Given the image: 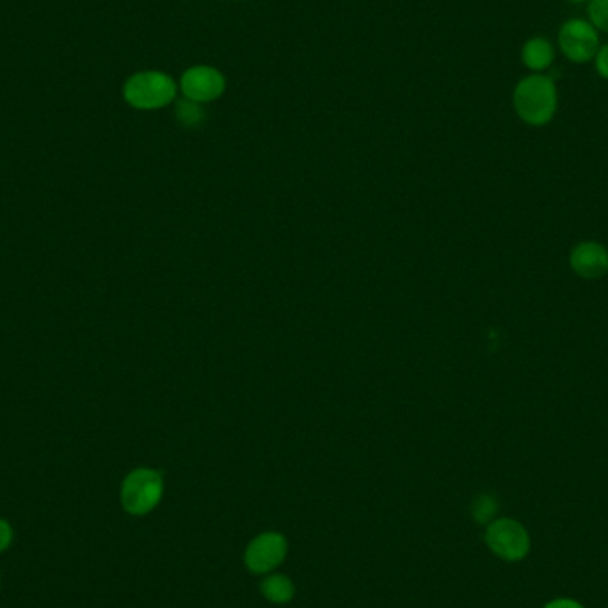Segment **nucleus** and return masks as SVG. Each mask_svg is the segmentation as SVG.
<instances>
[{"instance_id": "a211bd4d", "label": "nucleus", "mask_w": 608, "mask_h": 608, "mask_svg": "<svg viewBox=\"0 0 608 608\" xmlns=\"http://www.w3.org/2000/svg\"><path fill=\"white\" fill-rule=\"evenodd\" d=\"M0 582H2V575H0Z\"/></svg>"}, {"instance_id": "1a4fd4ad", "label": "nucleus", "mask_w": 608, "mask_h": 608, "mask_svg": "<svg viewBox=\"0 0 608 608\" xmlns=\"http://www.w3.org/2000/svg\"><path fill=\"white\" fill-rule=\"evenodd\" d=\"M553 57H555V52H553L552 43L541 36L530 38L521 50V61L528 70H534V72H543L546 68H550Z\"/></svg>"}, {"instance_id": "423d86ee", "label": "nucleus", "mask_w": 608, "mask_h": 608, "mask_svg": "<svg viewBox=\"0 0 608 608\" xmlns=\"http://www.w3.org/2000/svg\"><path fill=\"white\" fill-rule=\"evenodd\" d=\"M559 45L573 63H587L600 50V38L594 25L573 18L560 27Z\"/></svg>"}, {"instance_id": "0eeeda50", "label": "nucleus", "mask_w": 608, "mask_h": 608, "mask_svg": "<svg viewBox=\"0 0 608 608\" xmlns=\"http://www.w3.org/2000/svg\"><path fill=\"white\" fill-rule=\"evenodd\" d=\"M287 555V539L278 532H265L255 537L244 553V562L251 573L264 575L278 568Z\"/></svg>"}, {"instance_id": "9d476101", "label": "nucleus", "mask_w": 608, "mask_h": 608, "mask_svg": "<svg viewBox=\"0 0 608 608\" xmlns=\"http://www.w3.org/2000/svg\"><path fill=\"white\" fill-rule=\"evenodd\" d=\"M260 591L267 600L278 603V605L288 603L294 598V584L285 575L267 576L260 585Z\"/></svg>"}, {"instance_id": "9b49d317", "label": "nucleus", "mask_w": 608, "mask_h": 608, "mask_svg": "<svg viewBox=\"0 0 608 608\" xmlns=\"http://www.w3.org/2000/svg\"><path fill=\"white\" fill-rule=\"evenodd\" d=\"M498 512V500L493 495H479L472 504L473 520L480 525H489Z\"/></svg>"}, {"instance_id": "6ab92c4d", "label": "nucleus", "mask_w": 608, "mask_h": 608, "mask_svg": "<svg viewBox=\"0 0 608 608\" xmlns=\"http://www.w3.org/2000/svg\"><path fill=\"white\" fill-rule=\"evenodd\" d=\"M608 608V607H607Z\"/></svg>"}, {"instance_id": "ddd939ff", "label": "nucleus", "mask_w": 608, "mask_h": 608, "mask_svg": "<svg viewBox=\"0 0 608 608\" xmlns=\"http://www.w3.org/2000/svg\"><path fill=\"white\" fill-rule=\"evenodd\" d=\"M589 18L596 29L608 32V0H591Z\"/></svg>"}, {"instance_id": "20e7f679", "label": "nucleus", "mask_w": 608, "mask_h": 608, "mask_svg": "<svg viewBox=\"0 0 608 608\" xmlns=\"http://www.w3.org/2000/svg\"><path fill=\"white\" fill-rule=\"evenodd\" d=\"M486 544L496 557L507 562H518L530 552V536L520 521L500 518L486 528Z\"/></svg>"}, {"instance_id": "dca6fc26", "label": "nucleus", "mask_w": 608, "mask_h": 608, "mask_svg": "<svg viewBox=\"0 0 608 608\" xmlns=\"http://www.w3.org/2000/svg\"><path fill=\"white\" fill-rule=\"evenodd\" d=\"M544 608H585L582 603H578L575 600H569V598H559V600L550 601L546 603Z\"/></svg>"}, {"instance_id": "39448f33", "label": "nucleus", "mask_w": 608, "mask_h": 608, "mask_svg": "<svg viewBox=\"0 0 608 608\" xmlns=\"http://www.w3.org/2000/svg\"><path fill=\"white\" fill-rule=\"evenodd\" d=\"M178 89L187 100L198 102V104H210L216 102L226 91V77L221 70L210 64H196L187 68L180 82Z\"/></svg>"}, {"instance_id": "f03ea898", "label": "nucleus", "mask_w": 608, "mask_h": 608, "mask_svg": "<svg viewBox=\"0 0 608 608\" xmlns=\"http://www.w3.org/2000/svg\"><path fill=\"white\" fill-rule=\"evenodd\" d=\"M178 95L176 80L160 70H144L128 77L123 84V98L139 111H157L173 104Z\"/></svg>"}, {"instance_id": "2eb2a0df", "label": "nucleus", "mask_w": 608, "mask_h": 608, "mask_svg": "<svg viewBox=\"0 0 608 608\" xmlns=\"http://www.w3.org/2000/svg\"><path fill=\"white\" fill-rule=\"evenodd\" d=\"M594 57H596V72L600 73L603 79H608V45L601 47Z\"/></svg>"}, {"instance_id": "f257e3e1", "label": "nucleus", "mask_w": 608, "mask_h": 608, "mask_svg": "<svg viewBox=\"0 0 608 608\" xmlns=\"http://www.w3.org/2000/svg\"><path fill=\"white\" fill-rule=\"evenodd\" d=\"M512 104L527 125L543 127L553 120L557 112L559 96L555 82L544 75H530L521 79L512 93Z\"/></svg>"}, {"instance_id": "6e6552de", "label": "nucleus", "mask_w": 608, "mask_h": 608, "mask_svg": "<svg viewBox=\"0 0 608 608\" xmlns=\"http://www.w3.org/2000/svg\"><path fill=\"white\" fill-rule=\"evenodd\" d=\"M569 265L584 280H601L608 272V249L594 240L580 242L569 255Z\"/></svg>"}, {"instance_id": "7ed1b4c3", "label": "nucleus", "mask_w": 608, "mask_h": 608, "mask_svg": "<svg viewBox=\"0 0 608 608\" xmlns=\"http://www.w3.org/2000/svg\"><path fill=\"white\" fill-rule=\"evenodd\" d=\"M162 493V475L152 468H137L128 473L121 484V507L132 516H144L159 505Z\"/></svg>"}, {"instance_id": "f8f14e48", "label": "nucleus", "mask_w": 608, "mask_h": 608, "mask_svg": "<svg viewBox=\"0 0 608 608\" xmlns=\"http://www.w3.org/2000/svg\"><path fill=\"white\" fill-rule=\"evenodd\" d=\"M205 118L201 104L198 102H192L187 98H182L176 102V120L180 121L185 127H196L200 125L201 121Z\"/></svg>"}, {"instance_id": "f3484780", "label": "nucleus", "mask_w": 608, "mask_h": 608, "mask_svg": "<svg viewBox=\"0 0 608 608\" xmlns=\"http://www.w3.org/2000/svg\"><path fill=\"white\" fill-rule=\"evenodd\" d=\"M571 2H582V0H571Z\"/></svg>"}, {"instance_id": "4468645a", "label": "nucleus", "mask_w": 608, "mask_h": 608, "mask_svg": "<svg viewBox=\"0 0 608 608\" xmlns=\"http://www.w3.org/2000/svg\"><path fill=\"white\" fill-rule=\"evenodd\" d=\"M15 539V530L8 520L0 518V553L8 552Z\"/></svg>"}]
</instances>
